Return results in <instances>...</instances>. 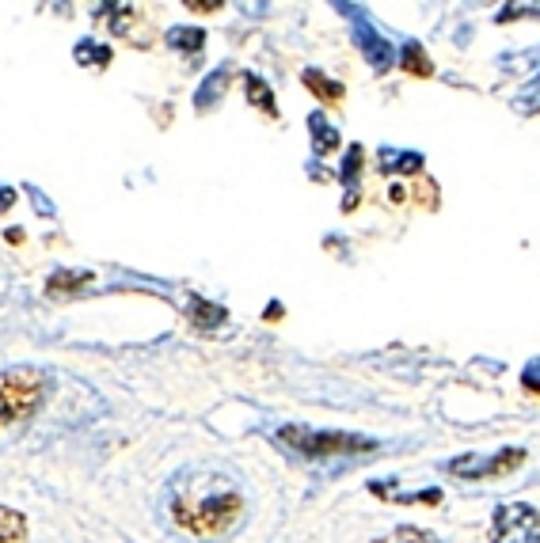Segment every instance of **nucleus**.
<instances>
[{"mask_svg":"<svg viewBox=\"0 0 540 543\" xmlns=\"http://www.w3.org/2000/svg\"><path fill=\"white\" fill-rule=\"evenodd\" d=\"M172 517L179 528H187L191 536H225L240 517H244V498L236 490H221V494H175Z\"/></svg>","mask_w":540,"mask_h":543,"instance_id":"obj_1","label":"nucleus"},{"mask_svg":"<svg viewBox=\"0 0 540 543\" xmlns=\"http://www.w3.org/2000/svg\"><path fill=\"white\" fill-rule=\"evenodd\" d=\"M278 441L286 449L309 456V460H350V456H366V452L377 449V441L358 437V433H328L309 430V426H282Z\"/></svg>","mask_w":540,"mask_h":543,"instance_id":"obj_2","label":"nucleus"},{"mask_svg":"<svg viewBox=\"0 0 540 543\" xmlns=\"http://www.w3.org/2000/svg\"><path fill=\"white\" fill-rule=\"evenodd\" d=\"M46 395V380L39 369H8L0 373V430L8 422H16L23 414H31Z\"/></svg>","mask_w":540,"mask_h":543,"instance_id":"obj_3","label":"nucleus"},{"mask_svg":"<svg viewBox=\"0 0 540 543\" xmlns=\"http://www.w3.org/2000/svg\"><path fill=\"white\" fill-rule=\"evenodd\" d=\"M491 543H540V513L525 502L499 506L491 517Z\"/></svg>","mask_w":540,"mask_h":543,"instance_id":"obj_4","label":"nucleus"},{"mask_svg":"<svg viewBox=\"0 0 540 543\" xmlns=\"http://www.w3.org/2000/svg\"><path fill=\"white\" fill-rule=\"evenodd\" d=\"M335 8L354 19V42H358V50L366 54L369 69H373V73H388V69L396 65V50H392V42H388L385 35H377V27L369 23L366 8H354V4H335Z\"/></svg>","mask_w":540,"mask_h":543,"instance_id":"obj_5","label":"nucleus"},{"mask_svg":"<svg viewBox=\"0 0 540 543\" xmlns=\"http://www.w3.org/2000/svg\"><path fill=\"white\" fill-rule=\"evenodd\" d=\"M525 460V452L521 449H499L491 452V456H480V452H468V456H457L449 471L453 475H461V479H483V475H506V471H514Z\"/></svg>","mask_w":540,"mask_h":543,"instance_id":"obj_6","label":"nucleus"},{"mask_svg":"<svg viewBox=\"0 0 540 543\" xmlns=\"http://www.w3.org/2000/svg\"><path fill=\"white\" fill-rule=\"evenodd\" d=\"M229 65H221V69H213L206 80H202V88L194 92V107L198 111H210L213 103H221V95H225V88H229Z\"/></svg>","mask_w":540,"mask_h":543,"instance_id":"obj_7","label":"nucleus"},{"mask_svg":"<svg viewBox=\"0 0 540 543\" xmlns=\"http://www.w3.org/2000/svg\"><path fill=\"white\" fill-rule=\"evenodd\" d=\"M362 160H366V152H362V145H350L347 149V160H343V187H347V202H343V209H354L358 206V175H362Z\"/></svg>","mask_w":540,"mask_h":543,"instance_id":"obj_8","label":"nucleus"},{"mask_svg":"<svg viewBox=\"0 0 540 543\" xmlns=\"http://www.w3.org/2000/svg\"><path fill=\"white\" fill-rule=\"evenodd\" d=\"M309 130H312V149H316V156H328V152L339 149V130L328 126V118L320 111L309 114Z\"/></svg>","mask_w":540,"mask_h":543,"instance_id":"obj_9","label":"nucleus"},{"mask_svg":"<svg viewBox=\"0 0 540 543\" xmlns=\"http://www.w3.org/2000/svg\"><path fill=\"white\" fill-rule=\"evenodd\" d=\"M301 80H305V88H309V92L316 95L320 103H339V99H343V84L328 80V76L320 73V69H305V76H301Z\"/></svg>","mask_w":540,"mask_h":543,"instance_id":"obj_10","label":"nucleus"},{"mask_svg":"<svg viewBox=\"0 0 540 543\" xmlns=\"http://www.w3.org/2000/svg\"><path fill=\"white\" fill-rule=\"evenodd\" d=\"M381 168L385 171H404V175H415V171L426 168V160L419 152H400V149H381Z\"/></svg>","mask_w":540,"mask_h":543,"instance_id":"obj_11","label":"nucleus"},{"mask_svg":"<svg viewBox=\"0 0 540 543\" xmlns=\"http://www.w3.org/2000/svg\"><path fill=\"white\" fill-rule=\"evenodd\" d=\"M73 57H77V65H84V69H107L111 65V46L84 38V42H77Z\"/></svg>","mask_w":540,"mask_h":543,"instance_id":"obj_12","label":"nucleus"},{"mask_svg":"<svg viewBox=\"0 0 540 543\" xmlns=\"http://www.w3.org/2000/svg\"><path fill=\"white\" fill-rule=\"evenodd\" d=\"M27 540V517L20 509L0 506V543H23Z\"/></svg>","mask_w":540,"mask_h":543,"instance_id":"obj_13","label":"nucleus"},{"mask_svg":"<svg viewBox=\"0 0 540 543\" xmlns=\"http://www.w3.org/2000/svg\"><path fill=\"white\" fill-rule=\"evenodd\" d=\"M137 23H141V16H137L134 8H122V12H118V19L111 23V27H115V35H118V38H126V42H134V46H149V42H153V35L137 31Z\"/></svg>","mask_w":540,"mask_h":543,"instance_id":"obj_14","label":"nucleus"},{"mask_svg":"<svg viewBox=\"0 0 540 543\" xmlns=\"http://www.w3.org/2000/svg\"><path fill=\"white\" fill-rule=\"evenodd\" d=\"M400 65H404L411 76H430L434 73V61L426 57V50L419 42H404V50H400Z\"/></svg>","mask_w":540,"mask_h":543,"instance_id":"obj_15","label":"nucleus"},{"mask_svg":"<svg viewBox=\"0 0 540 543\" xmlns=\"http://www.w3.org/2000/svg\"><path fill=\"white\" fill-rule=\"evenodd\" d=\"M244 92H248L251 107H259L263 114H278V107H274V95H270V88L263 84V76H255V73L244 76Z\"/></svg>","mask_w":540,"mask_h":543,"instance_id":"obj_16","label":"nucleus"},{"mask_svg":"<svg viewBox=\"0 0 540 543\" xmlns=\"http://www.w3.org/2000/svg\"><path fill=\"white\" fill-rule=\"evenodd\" d=\"M88 281H92V274H88V270H58L54 278L46 281V289L58 297V293H73L77 285H88Z\"/></svg>","mask_w":540,"mask_h":543,"instance_id":"obj_17","label":"nucleus"},{"mask_svg":"<svg viewBox=\"0 0 540 543\" xmlns=\"http://www.w3.org/2000/svg\"><path fill=\"white\" fill-rule=\"evenodd\" d=\"M168 42H172L175 50H187V54H194V50H202L206 31H202V27H172V31H168Z\"/></svg>","mask_w":540,"mask_h":543,"instance_id":"obj_18","label":"nucleus"},{"mask_svg":"<svg viewBox=\"0 0 540 543\" xmlns=\"http://www.w3.org/2000/svg\"><path fill=\"white\" fill-rule=\"evenodd\" d=\"M191 316L198 327H221V319H225V308H217V304H206L202 297H191Z\"/></svg>","mask_w":540,"mask_h":543,"instance_id":"obj_19","label":"nucleus"},{"mask_svg":"<svg viewBox=\"0 0 540 543\" xmlns=\"http://www.w3.org/2000/svg\"><path fill=\"white\" fill-rule=\"evenodd\" d=\"M514 107H518L521 114H537L540 111V73L521 88L518 95H514Z\"/></svg>","mask_w":540,"mask_h":543,"instance_id":"obj_20","label":"nucleus"},{"mask_svg":"<svg viewBox=\"0 0 540 543\" xmlns=\"http://www.w3.org/2000/svg\"><path fill=\"white\" fill-rule=\"evenodd\" d=\"M400 506H438L442 502V490L438 487H430V490H423V494H404V498H396Z\"/></svg>","mask_w":540,"mask_h":543,"instance_id":"obj_21","label":"nucleus"},{"mask_svg":"<svg viewBox=\"0 0 540 543\" xmlns=\"http://www.w3.org/2000/svg\"><path fill=\"white\" fill-rule=\"evenodd\" d=\"M381 543H430V540H426V536L419 532V528L404 525V528H396V532H392L388 540H381Z\"/></svg>","mask_w":540,"mask_h":543,"instance_id":"obj_22","label":"nucleus"},{"mask_svg":"<svg viewBox=\"0 0 540 543\" xmlns=\"http://www.w3.org/2000/svg\"><path fill=\"white\" fill-rule=\"evenodd\" d=\"M521 384H525L529 392H540V357H533V361L521 369Z\"/></svg>","mask_w":540,"mask_h":543,"instance_id":"obj_23","label":"nucleus"},{"mask_svg":"<svg viewBox=\"0 0 540 543\" xmlns=\"http://www.w3.org/2000/svg\"><path fill=\"white\" fill-rule=\"evenodd\" d=\"M27 194H31V202H35V209H39L42 217H54V206H50V202H46V198H42V190H27Z\"/></svg>","mask_w":540,"mask_h":543,"instance_id":"obj_24","label":"nucleus"},{"mask_svg":"<svg viewBox=\"0 0 540 543\" xmlns=\"http://www.w3.org/2000/svg\"><path fill=\"white\" fill-rule=\"evenodd\" d=\"M187 8H191V12H217L221 0H187Z\"/></svg>","mask_w":540,"mask_h":543,"instance_id":"obj_25","label":"nucleus"},{"mask_svg":"<svg viewBox=\"0 0 540 543\" xmlns=\"http://www.w3.org/2000/svg\"><path fill=\"white\" fill-rule=\"evenodd\" d=\"M12 202H16V190L0 187V213H4V209H12Z\"/></svg>","mask_w":540,"mask_h":543,"instance_id":"obj_26","label":"nucleus"},{"mask_svg":"<svg viewBox=\"0 0 540 543\" xmlns=\"http://www.w3.org/2000/svg\"><path fill=\"white\" fill-rule=\"evenodd\" d=\"M388 198H392V202H404L407 194H404V187H392V190H388Z\"/></svg>","mask_w":540,"mask_h":543,"instance_id":"obj_27","label":"nucleus"}]
</instances>
